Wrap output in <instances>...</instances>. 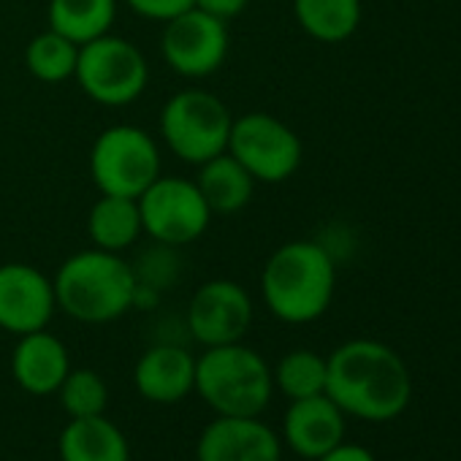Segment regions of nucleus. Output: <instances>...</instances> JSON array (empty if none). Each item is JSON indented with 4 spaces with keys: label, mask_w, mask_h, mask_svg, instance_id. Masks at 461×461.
<instances>
[{
    "label": "nucleus",
    "mask_w": 461,
    "mask_h": 461,
    "mask_svg": "<svg viewBox=\"0 0 461 461\" xmlns=\"http://www.w3.org/2000/svg\"><path fill=\"white\" fill-rule=\"evenodd\" d=\"M326 396L345 412L369 423L399 418L412 399L404 358L377 339H350L326 358Z\"/></svg>",
    "instance_id": "nucleus-1"
},
{
    "label": "nucleus",
    "mask_w": 461,
    "mask_h": 461,
    "mask_svg": "<svg viewBox=\"0 0 461 461\" xmlns=\"http://www.w3.org/2000/svg\"><path fill=\"white\" fill-rule=\"evenodd\" d=\"M337 291V264L331 253L310 240L280 245L261 272V294L269 312L291 326H304L326 315Z\"/></svg>",
    "instance_id": "nucleus-2"
},
{
    "label": "nucleus",
    "mask_w": 461,
    "mask_h": 461,
    "mask_svg": "<svg viewBox=\"0 0 461 461\" xmlns=\"http://www.w3.org/2000/svg\"><path fill=\"white\" fill-rule=\"evenodd\" d=\"M58 310L68 318L104 326L122 318L139 302V277L120 256L87 248L68 256L52 277Z\"/></svg>",
    "instance_id": "nucleus-3"
},
{
    "label": "nucleus",
    "mask_w": 461,
    "mask_h": 461,
    "mask_svg": "<svg viewBox=\"0 0 461 461\" xmlns=\"http://www.w3.org/2000/svg\"><path fill=\"white\" fill-rule=\"evenodd\" d=\"M193 391L214 415H261L275 393L272 366L242 342L206 348L195 358Z\"/></svg>",
    "instance_id": "nucleus-4"
},
{
    "label": "nucleus",
    "mask_w": 461,
    "mask_h": 461,
    "mask_svg": "<svg viewBox=\"0 0 461 461\" xmlns=\"http://www.w3.org/2000/svg\"><path fill=\"white\" fill-rule=\"evenodd\" d=\"M163 144L179 160L201 166L203 160L225 152L234 114L214 93L179 90L160 109Z\"/></svg>",
    "instance_id": "nucleus-5"
},
{
    "label": "nucleus",
    "mask_w": 461,
    "mask_h": 461,
    "mask_svg": "<svg viewBox=\"0 0 461 461\" xmlns=\"http://www.w3.org/2000/svg\"><path fill=\"white\" fill-rule=\"evenodd\" d=\"M90 176L104 195L139 198L160 176V147L139 125H109L90 147Z\"/></svg>",
    "instance_id": "nucleus-6"
},
{
    "label": "nucleus",
    "mask_w": 461,
    "mask_h": 461,
    "mask_svg": "<svg viewBox=\"0 0 461 461\" xmlns=\"http://www.w3.org/2000/svg\"><path fill=\"white\" fill-rule=\"evenodd\" d=\"M74 79L90 101L117 109L144 95L149 66L133 41L106 33L79 47Z\"/></svg>",
    "instance_id": "nucleus-7"
},
{
    "label": "nucleus",
    "mask_w": 461,
    "mask_h": 461,
    "mask_svg": "<svg viewBox=\"0 0 461 461\" xmlns=\"http://www.w3.org/2000/svg\"><path fill=\"white\" fill-rule=\"evenodd\" d=\"M225 152L234 155L256 182H288L304 158L299 133L269 112H248L234 117Z\"/></svg>",
    "instance_id": "nucleus-8"
},
{
    "label": "nucleus",
    "mask_w": 461,
    "mask_h": 461,
    "mask_svg": "<svg viewBox=\"0 0 461 461\" xmlns=\"http://www.w3.org/2000/svg\"><path fill=\"white\" fill-rule=\"evenodd\" d=\"M136 201L144 234L163 248H185L198 242L214 217L195 179L185 176L160 174Z\"/></svg>",
    "instance_id": "nucleus-9"
},
{
    "label": "nucleus",
    "mask_w": 461,
    "mask_h": 461,
    "mask_svg": "<svg viewBox=\"0 0 461 461\" xmlns=\"http://www.w3.org/2000/svg\"><path fill=\"white\" fill-rule=\"evenodd\" d=\"M228 23L214 20L195 6L168 20L160 36L163 63L185 79H206L217 74L228 58Z\"/></svg>",
    "instance_id": "nucleus-10"
},
{
    "label": "nucleus",
    "mask_w": 461,
    "mask_h": 461,
    "mask_svg": "<svg viewBox=\"0 0 461 461\" xmlns=\"http://www.w3.org/2000/svg\"><path fill=\"white\" fill-rule=\"evenodd\" d=\"M253 326V299L234 280H206L187 304L190 337L203 348L242 342Z\"/></svg>",
    "instance_id": "nucleus-11"
},
{
    "label": "nucleus",
    "mask_w": 461,
    "mask_h": 461,
    "mask_svg": "<svg viewBox=\"0 0 461 461\" xmlns=\"http://www.w3.org/2000/svg\"><path fill=\"white\" fill-rule=\"evenodd\" d=\"M55 312L58 299L52 277L31 264H0V329L14 337L41 331Z\"/></svg>",
    "instance_id": "nucleus-12"
},
{
    "label": "nucleus",
    "mask_w": 461,
    "mask_h": 461,
    "mask_svg": "<svg viewBox=\"0 0 461 461\" xmlns=\"http://www.w3.org/2000/svg\"><path fill=\"white\" fill-rule=\"evenodd\" d=\"M198 461H283L280 434L261 415H217L198 437Z\"/></svg>",
    "instance_id": "nucleus-13"
},
{
    "label": "nucleus",
    "mask_w": 461,
    "mask_h": 461,
    "mask_svg": "<svg viewBox=\"0 0 461 461\" xmlns=\"http://www.w3.org/2000/svg\"><path fill=\"white\" fill-rule=\"evenodd\" d=\"M283 437L296 456L315 461L345 439V412L326 393L296 399L283 415Z\"/></svg>",
    "instance_id": "nucleus-14"
},
{
    "label": "nucleus",
    "mask_w": 461,
    "mask_h": 461,
    "mask_svg": "<svg viewBox=\"0 0 461 461\" xmlns=\"http://www.w3.org/2000/svg\"><path fill=\"white\" fill-rule=\"evenodd\" d=\"M71 372V356L60 337L47 329L23 334L12 353L14 383L31 396L58 393L66 375Z\"/></svg>",
    "instance_id": "nucleus-15"
},
{
    "label": "nucleus",
    "mask_w": 461,
    "mask_h": 461,
    "mask_svg": "<svg viewBox=\"0 0 461 461\" xmlns=\"http://www.w3.org/2000/svg\"><path fill=\"white\" fill-rule=\"evenodd\" d=\"M136 391L152 404H176L195 385V356L179 345H152L133 366Z\"/></svg>",
    "instance_id": "nucleus-16"
},
{
    "label": "nucleus",
    "mask_w": 461,
    "mask_h": 461,
    "mask_svg": "<svg viewBox=\"0 0 461 461\" xmlns=\"http://www.w3.org/2000/svg\"><path fill=\"white\" fill-rule=\"evenodd\" d=\"M60 461H131L128 437L106 415L71 418L58 439Z\"/></svg>",
    "instance_id": "nucleus-17"
},
{
    "label": "nucleus",
    "mask_w": 461,
    "mask_h": 461,
    "mask_svg": "<svg viewBox=\"0 0 461 461\" xmlns=\"http://www.w3.org/2000/svg\"><path fill=\"white\" fill-rule=\"evenodd\" d=\"M195 185L212 214H237L253 201V190L258 182L234 155L220 152L198 166Z\"/></svg>",
    "instance_id": "nucleus-18"
},
{
    "label": "nucleus",
    "mask_w": 461,
    "mask_h": 461,
    "mask_svg": "<svg viewBox=\"0 0 461 461\" xmlns=\"http://www.w3.org/2000/svg\"><path fill=\"white\" fill-rule=\"evenodd\" d=\"M87 234H90L93 248H101L109 253H122L133 248L139 237L144 234L139 201L101 193V198L90 206V214H87Z\"/></svg>",
    "instance_id": "nucleus-19"
},
{
    "label": "nucleus",
    "mask_w": 461,
    "mask_h": 461,
    "mask_svg": "<svg viewBox=\"0 0 461 461\" xmlns=\"http://www.w3.org/2000/svg\"><path fill=\"white\" fill-rule=\"evenodd\" d=\"M117 0H50L47 23L77 47L112 33Z\"/></svg>",
    "instance_id": "nucleus-20"
},
{
    "label": "nucleus",
    "mask_w": 461,
    "mask_h": 461,
    "mask_svg": "<svg viewBox=\"0 0 461 461\" xmlns=\"http://www.w3.org/2000/svg\"><path fill=\"white\" fill-rule=\"evenodd\" d=\"M294 14L310 39L339 44L361 25V0H294Z\"/></svg>",
    "instance_id": "nucleus-21"
},
{
    "label": "nucleus",
    "mask_w": 461,
    "mask_h": 461,
    "mask_svg": "<svg viewBox=\"0 0 461 461\" xmlns=\"http://www.w3.org/2000/svg\"><path fill=\"white\" fill-rule=\"evenodd\" d=\"M79 60V47L60 36L58 31L47 28L44 33L33 36L25 47V68L44 85H60L74 79Z\"/></svg>",
    "instance_id": "nucleus-22"
},
{
    "label": "nucleus",
    "mask_w": 461,
    "mask_h": 461,
    "mask_svg": "<svg viewBox=\"0 0 461 461\" xmlns=\"http://www.w3.org/2000/svg\"><path fill=\"white\" fill-rule=\"evenodd\" d=\"M326 372L329 366L321 353L299 348L277 361V366L272 369V380L283 396L296 402V399L326 393Z\"/></svg>",
    "instance_id": "nucleus-23"
},
{
    "label": "nucleus",
    "mask_w": 461,
    "mask_h": 461,
    "mask_svg": "<svg viewBox=\"0 0 461 461\" xmlns=\"http://www.w3.org/2000/svg\"><path fill=\"white\" fill-rule=\"evenodd\" d=\"M60 407L68 418H93L104 415L109 407V385L93 369H71L58 388Z\"/></svg>",
    "instance_id": "nucleus-24"
},
{
    "label": "nucleus",
    "mask_w": 461,
    "mask_h": 461,
    "mask_svg": "<svg viewBox=\"0 0 461 461\" xmlns=\"http://www.w3.org/2000/svg\"><path fill=\"white\" fill-rule=\"evenodd\" d=\"M125 6L131 12H136L139 17L149 20V23H168L179 14H185L187 9L195 6V0H125Z\"/></svg>",
    "instance_id": "nucleus-25"
},
{
    "label": "nucleus",
    "mask_w": 461,
    "mask_h": 461,
    "mask_svg": "<svg viewBox=\"0 0 461 461\" xmlns=\"http://www.w3.org/2000/svg\"><path fill=\"white\" fill-rule=\"evenodd\" d=\"M248 4H250V0H195V9L214 17V20L230 23L248 9Z\"/></svg>",
    "instance_id": "nucleus-26"
},
{
    "label": "nucleus",
    "mask_w": 461,
    "mask_h": 461,
    "mask_svg": "<svg viewBox=\"0 0 461 461\" xmlns=\"http://www.w3.org/2000/svg\"><path fill=\"white\" fill-rule=\"evenodd\" d=\"M315 461H377L372 450H366L364 445H356V442H339L337 447H331L329 453H323L321 458Z\"/></svg>",
    "instance_id": "nucleus-27"
}]
</instances>
